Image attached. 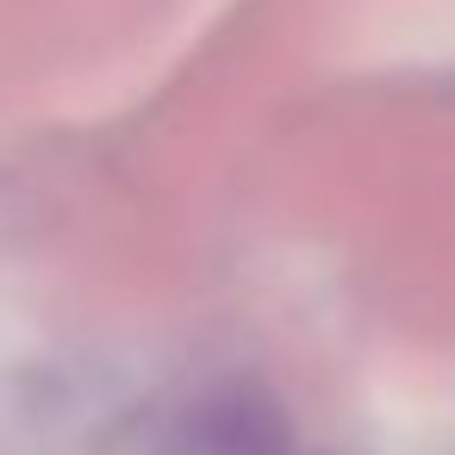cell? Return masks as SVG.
Wrapping results in <instances>:
<instances>
[{"instance_id": "6da1fadb", "label": "cell", "mask_w": 455, "mask_h": 455, "mask_svg": "<svg viewBox=\"0 0 455 455\" xmlns=\"http://www.w3.org/2000/svg\"><path fill=\"white\" fill-rule=\"evenodd\" d=\"M281 449H287L281 418H275V405H262V399H237V405H225L219 424H212V455H281Z\"/></svg>"}]
</instances>
